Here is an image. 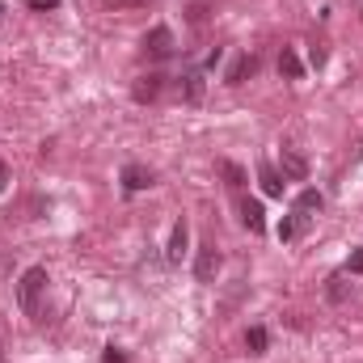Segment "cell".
<instances>
[{
	"label": "cell",
	"instance_id": "obj_1",
	"mask_svg": "<svg viewBox=\"0 0 363 363\" xmlns=\"http://www.w3.org/2000/svg\"><path fill=\"white\" fill-rule=\"evenodd\" d=\"M43 287H47V271L43 267H30V271L21 274V283H17V304H21V313H38V296H43Z\"/></svg>",
	"mask_w": 363,
	"mask_h": 363
},
{
	"label": "cell",
	"instance_id": "obj_2",
	"mask_svg": "<svg viewBox=\"0 0 363 363\" xmlns=\"http://www.w3.org/2000/svg\"><path fill=\"white\" fill-rule=\"evenodd\" d=\"M194 274H199V283H216V274H220V250L207 241V245H199V254H194Z\"/></svg>",
	"mask_w": 363,
	"mask_h": 363
},
{
	"label": "cell",
	"instance_id": "obj_3",
	"mask_svg": "<svg viewBox=\"0 0 363 363\" xmlns=\"http://www.w3.org/2000/svg\"><path fill=\"white\" fill-rule=\"evenodd\" d=\"M144 51H148L152 60H165V55H174V34H169L165 26L148 30V38H144Z\"/></svg>",
	"mask_w": 363,
	"mask_h": 363
},
{
	"label": "cell",
	"instance_id": "obj_4",
	"mask_svg": "<svg viewBox=\"0 0 363 363\" xmlns=\"http://www.w3.org/2000/svg\"><path fill=\"white\" fill-rule=\"evenodd\" d=\"M241 224L250 233H267V211H262L258 199H241Z\"/></svg>",
	"mask_w": 363,
	"mask_h": 363
},
{
	"label": "cell",
	"instance_id": "obj_5",
	"mask_svg": "<svg viewBox=\"0 0 363 363\" xmlns=\"http://www.w3.org/2000/svg\"><path fill=\"white\" fill-rule=\"evenodd\" d=\"M279 165H283V178H291V182H304V178H308V161H304L300 152H291V148H283Z\"/></svg>",
	"mask_w": 363,
	"mask_h": 363
},
{
	"label": "cell",
	"instance_id": "obj_6",
	"mask_svg": "<svg viewBox=\"0 0 363 363\" xmlns=\"http://www.w3.org/2000/svg\"><path fill=\"white\" fill-rule=\"evenodd\" d=\"M186 245H190V228H186V220H178L174 233H169V250H165V258H169V262H182Z\"/></svg>",
	"mask_w": 363,
	"mask_h": 363
},
{
	"label": "cell",
	"instance_id": "obj_7",
	"mask_svg": "<svg viewBox=\"0 0 363 363\" xmlns=\"http://www.w3.org/2000/svg\"><path fill=\"white\" fill-rule=\"evenodd\" d=\"M152 169H144V165H123V186L127 190H148L152 186Z\"/></svg>",
	"mask_w": 363,
	"mask_h": 363
},
{
	"label": "cell",
	"instance_id": "obj_8",
	"mask_svg": "<svg viewBox=\"0 0 363 363\" xmlns=\"http://www.w3.org/2000/svg\"><path fill=\"white\" fill-rule=\"evenodd\" d=\"M161 81H165V77H157V72H148V77H140V81H135V101H157V97H161Z\"/></svg>",
	"mask_w": 363,
	"mask_h": 363
},
{
	"label": "cell",
	"instance_id": "obj_9",
	"mask_svg": "<svg viewBox=\"0 0 363 363\" xmlns=\"http://www.w3.org/2000/svg\"><path fill=\"white\" fill-rule=\"evenodd\" d=\"M254 68H258L254 55H237L233 68H228V85H245V77H254Z\"/></svg>",
	"mask_w": 363,
	"mask_h": 363
},
{
	"label": "cell",
	"instance_id": "obj_10",
	"mask_svg": "<svg viewBox=\"0 0 363 363\" xmlns=\"http://www.w3.org/2000/svg\"><path fill=\"white\" fill-rule=\"evenodd\" d=\"M321 203H325V199H321L317 190H300V194H296V216H300V220H308L313 211H321Z\"/></svg>",
	"mask_w": 363,
	"mask_h": 363
},
{
	"label": "cell",
	"instance_id": "obj_11",
	"mask_svg": "<svg viewBox=\"0 0 363 363\" xmlns=\"http://www.w3.org/2000/svg\"><path fill=\"white\" fill-rule=\"evenodd\" d=\"M279 72H283L287 81H300V77H304V64L296 60V51H291V47H283V55H279Z\"/></svg>",
	"mask_w": 363,
	"mask_h": 363
},
{
	"label": "cell",
	"instance_id": "obj_12",
	"mask_svg": "<svg viewBox=\"0 0 363 363\" xmlns=\"http://www.w3.org/2000/svg\"><path fill=\"white\" fill-rule=\"evenodd\" d=\"M216 174H220V178L228 182V186H233V190H241V186H245V169H241V165H233V161H216Z\"/></svg>",
	"mask_w": 363,
	"mask_h": 363
},
{
	"label": "cell",
	"instance_id": "obj_13",
	"mask_svg": "<svg viewBox=\"0 0 363 363\" xmlns=\"http://www.w3.org/2000/svg\"><path fill=\"white\" fill-rule=\"evenodd\" d=\"M182 97H186L190 106L203 101V77H199V72H186V77H182Z\"/></svg>",
	"mask_w": 363,
	"mask_h": 363
},
{
	"label": "cell",
	"instance_id": "obj_14",
	"mask_svg": "<svg viewBox=\"0 0 363 363\" xmlns=\"http://www.w3.org/2000/svg\"><path fill=\"white\" fill-rule=\"evenodd\" d=\"M258 182H262V190H267L271 199L283 194V182H279V174H274V165H258Z\"/></svg>",
	"mask_w": 363,
	"mask_h": 363
},
{
	"label": "cell",
	"instance_id": "obj_15",
	"mask_svg": "<svg viewBox=\"0 0 363 363\" xmlns=\"http://www.w3.org/2000/svg\"><path fill=\"white\" fill-rule=\"evenodd\" d=\"M325 296H330L334 304H342V300L351 296V283H347V274H334V279H330V287H325Z\"/></svg>",
	"mask_w": 363,
	"mask_h": 363
},
{
	"label": "cell",
	"instance_id": "obj_16",
	"mask_svg": "<svg viewBox=\"0 0 363 363\" xmlns=\"http://www.w3.org/2000/svg\"><path fill=\"white\" fill-rule=\"evenodd\" d=\"M245 347H250V355H262V351H267V330L254 325V330L245 334Z\"/></svg>",
	"mask_w": 363,
	"mask_h": 363
},
{
	"label": "cell",
	"instance_id": "obj_17",
	"mask_svg": "<svg viewBox=\"0 0 363 363\" xmlns=\"http://www.w3.org/2000/svg\"><path fill=\"white\" fill-rule=\"evenodd\" d=\"M291 237H296V220H283L279 224V241H291Z\"/></svg>",
	"mask_w": 363,
	"mask_h": 363
},
{
	"label": "cell",
	"instance_id": "obj_18",
	"mask_svg": "<svg viewBox=\"0 0 363 363\" xmlns=\"http://www.w3.org/2000/svg\"><path fill=\"white\" fill-rule=\"evenodd\" d=\"M101 359H106V363H131L123 351H118V347H106V355H101Z\"/></svg>",
	"mask_w": 363,
	"mask_h": 363
},
{
	"label": "cell",
	"instance_id": "obj_19",
	"mask_svg": "<svg viewBox=\"0 0 363 363\" xmlns=\"http://www.w3.org/2000/svg\"><path fill=\"white\" fill-rule=\"evenodd\" d=\"M347 271H351V274H363V250H359V254H351V262H347Z\"/></svg>",
	"mask_w": 363,
	"mask_h": 363
},
{
	"label": "cell",
	"instance_id": "obj_20",
	"mask_svg": "<svg viewBox=\"0 0 363 363\" xmlns=\"http://www.w3.org/2000/svg\"><path fill=\"white\" fill-rule=\"evenodd\" d=\"M55 4H60V0H30L34 13H47V9H55Z\"/></svg>",
	"mask_w": 363,
	"mask_h": 363
},
{
	"label": "cell",
	"instance_id": "obj_21",
	"mask_svg": "<svg viewBox=\"0 0 363 363\" xmlns=\"http://www.w3.org/2000/svg\"><path fill=\"white\" fill-rule=\"evenodd\" d=\"M4 186H9V165L0 161V194H4Z\"/></svg>",
	"mask_w": 363,
	"mask_h": 363
},
{
	"label": "cell",
	"instance_id": "obj_22",
	"mask_svg": "<svg viewBox=\"0 0 363 363\" xmlns=\"http://www.w3.org/2000/svg\"><path fill=\"white\" fill-rule=\"evenodd\" d=\"M0 13H4V9H0Z\"/></svg>",
	"mask_w": 363,
	"mask_h": 363
}]
</instances>
